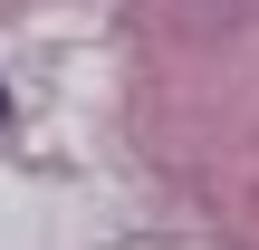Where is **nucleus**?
<instances>
[{
    "instance_id": "1",
    "label": "nucleus",
    "mask_w": 259,
    "mask_h": 250,
    "mask_svg": "<svg viewBox=\"0 0 259 250\" xmlns=\"http://www.w3.org/2000/svg\"><path fill=\"white\" fill-rule=\"evenodd\" d=\"M0 116H10V96H0Z\"/></svg>"
}]
</instances>
